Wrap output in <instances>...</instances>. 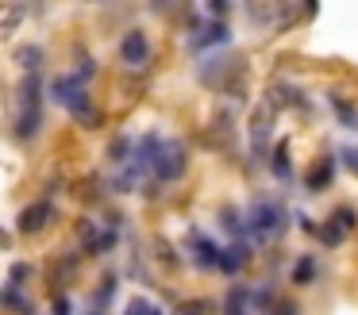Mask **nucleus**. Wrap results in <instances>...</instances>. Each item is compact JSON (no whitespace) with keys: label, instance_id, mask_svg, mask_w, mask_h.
<instances>
[{"label":"nucleus","instance_id":"10","mask_svg":"<svg viewBox=\"0 0 358 315\" xmlns=\"http://www.w3.org/2000/svg\"><path fill=\"white\" fill-rule=\"evenodd\" d=\"M293 281H296V284H312V281H316V261H312V258H296Z\"/></svg>","mask_w":358,"mask_h":315},{"label":"nucleus","instance_id":"17","mask_svg":"<svg viewBox=\"0 0 358 315\" xmlns=\"http://www.w3.org/2000/svg\"><path fill=\"white\" fill-rule=\"evenodd\" d=\"M24 12H27V8H16V4H8V8H4V23H0V31L8 35V31L16 27L20 20H24Z\"/></svg>","mask_w":358,"mask_h":315},{"label":"nucleus","instance_id":"23","mask_svg":"<svg viewBox=\"0 0 358 315\" xmlns=\"http://www.w3.org/2000/svg\"><path fill=\"white\" fill-rule=\"evenodd\" d=\"M89 73H96V61H89V58H81V69H78V77L85 81Z\"/></svg>","mask_w":358,"mask_h":315},{"label":"nucleus","instance_id":"20","mask_svg":"<svg viewBox=\"0 0 358 315\" xmlns=\"http://www.w3.org/2000/svg\"><path fill=\"white\" fill-rule=\"evenodd\" d=\"M339 161L350 169V173H358V146H343V150H339Z\"/></svg>","mask_w":358,"mask_h":315},{"label":"nucleus","instance_id":"6","mask_svg":"<svg viewBox=\"0 0 358 315\" xmlns=\"http://www.w3.org/2000/svg\"><path fill=\"white\" fill-rule=\"evenodd\" d=\"M50 219H55V204H50V200H39V204H31V207H24V212H20L16 227L24 230V235H39Z\"/></svg>","mask_w":358,"mask_h":315},{"label":"nucleus","instance_id":"21","mask_svg":"<svg viewBox=\"0 0 358 315\" xmlns=\"http://www.w3.org/2000/svg\"><path fill=\"white\" fill-rule=\"evenodd\" d=\"M208 307H212V304H204V300H193V304H181L178 315H204Z\"/></svg>","mask_w":358,"mask_h":315},{"label":"nucleus","instance_id":"9","mask_svg":"<svg viewBox=\"0 0 358 315\" xmlns=\"http://www.w3.org/2000/svg\"><path fill=\"white\" fill-rule=\"evenodd\" d=\"M331 173H335V158H331V154H324V158L308 169V189L312 192H324L327 184H331Z\"/></svg>","mask_w":358,"mask_h":315},{"label":"nucleus","instance_id":"12","mask_svg":"<svg viewBox=\"0 0 358 315\" xmlns=\"http://www.w3.org/2000/svg\"><path fill=\"white\" fill-rule=\"evenodd\" d=\"M250 15H255V20H281V23H285L289 15H293V8H285V4H270V8H250Z\"/></svg>","mask_w":358,"mask_h":315},{"label":"nucleus","instance_id":"11","mask_svg":"<svg viewBox=\"0 0 358 315\" xmlns=\"http://www.w3.org/2000/svg\"><path fill=\"white\" fill-rule=\"evenodd\" d=\"M270 166H273V173H278V177H289V142H285V138H281V142L273 146Z\"/></svg>","mask_w":358,"mask_h":315},{"label":"nucleus","instance_id":"4","mask_svg":"<svg viewBox=\"0 0 358 315\" xmlns=\"http://www.w3.org/2000/svg\"><path fill=\"white\" fill-rule=\"evenodd\" d=\"M189 254H193V261L201 269H220V261H224V246H216L212 238H204L201 230L189 235Z\"/></svg>","mask_w":358,"mask_h":315},{"label":"nucleus","instance_id":"15","mask_svg":"<svg viewBox=\"0 0 358 315\" xmlns=\"http://www.w3.org/2000/svg\"><path fill=\"white\" fill-rule=\"evenodd\" d=\"M27 277H31V265H27V261H16V265L8 269V284H12V288H20Z\"/></svg>","mask_w":358,"mask_h":315},{"label":"nucleus","instance_id":"16","mask_svg":"<svg viewBox=\"0 0 358 315\" xmlns=\"http://www.w3.org/2000/svg\"><path fill=\"white\" fill-rule=\"evenodd\" d=\"M343 235H347V230H343V227H339V223H335V219L327 223L324 230H320V238H324V246H339V242H343Z\"/></svg>","mask_w":358,"mask_h":315},{"label":"nucleus","instance_id":"24","mask_svg":"<svg viewBox=\"0 0 358 315\" xmlns=\"http://www.w3.org/2000/svg\"><path fill=\"white\" fill-rule=\"evenodd\" d=\"M55 315H70V300H66V296L55 300Z\"/></svg>","mask_w":358,"mask_h":315},{"label":"nucleus","instance_id":"19","mask_svg":"<svg viewBox=\"0 0 358 315\" xmlns=\"http://www.w3.org/2000/svg\"><path fill=\"white\" fill-rule=\"evenodd\" d=\"M331 219L339 223L343 230H350V227H355V207H335V212H331Z\"/></svg>","mask_w":358,"mask_h":315},{"label":"nucleus","instance_id":"5","mask_svg":"<svg viewBox=\"0 0 358 315\" xmlns=\"http://www.w3.org/2000/svg\"><path fill=\"white\" fill-rule=\"evenodd\" d=\"M120 58H124V66H131V69H143L150 61V43H147V35L143 31H127L124 35V43H120Z\"/></svg>","mask_w":358,"mask_h":315},{"label":"nucleus","instance_id":"3","mask_svg":"<svg viewBox=\"0 0 358 315\" xmlns=\"http://www.w3.org/2000/svg\"><path fill=\"white\" fill-rule=\"evenodd\" d=\"M55 100L66 108V112L78 115L81 127H101V112H96L93 104H89V92H85V81H81L78 73H66V77H55Z\"/></svg>","mask_w":358,"mask_h":315},{"label":"nucleus","instance_id":"8","mask_svg":"<svg viewBox=\"0 0 358 315\" xmlns=\"http://www.w3.org/2000/svg\"><path fill=\"white\" fill-rule=\"evenodd\" d=\"M227 38H231V31H227V23H208V27H201L189 43L196 46V50H204V46H224Z\"/></svg>","mask_w":358,"mask_h":315},{"label":"nucleus","instance_id":"13","mask_svg":"<svg viewBox=\"0 0 358 315\" xmlns=\"http://www.w3.org/2000/svg\"><path fill=\"white\" fill-rule=\"evenodd\" d=\"M16 58H20V66H24V69H31V73H35L39 61H43V50H39V46H20Z\"/></svg>","mask_w":358,"mask_h":315},{"label":"nucleus","instance_id":"7","mask_svg":"<svg viewBox=\"0 0 358 315\" xmlns=\"http://www.w3.org/2000/svg\"><path fill=\"white\" fill-rule=\"evenodd\" d=\"M185 161H189L185 146H181V142H166L162 161H158V173L155 177H162V181H178V177L185 173Z\"/></svg>","mask_w":358,"mask_h":315},{"label":"nucleus","instance_id":"22","mask_svg":"<svg viewBox=\"0 0 358 315\" xmlns=\"http://www.w3.org/2000/svg\"><path fill=\"white\" fill-rule=\"evenodd\" d=\"M273 315H296V304L293 300H281V304H273Z\"/></svg>","mask_w":358,"mask_h":315},{"label":"nucleus","instance_id":"1","mask_svg":"<svg viewBox=\"0 0 358 315\" xmlns=\"http://www.w3.org/2000/svg\"><path fill=\"white\" fill-rule=\"evenodd\" d=\"M39 123H43V85L35 73H27L16 89V138L27 142V138L39 135Z\"/></svg>","mask_w":358,"mask_h":315},{"label":"nucleus","instance_id":"2","mask_svg":"<svg viewBox=\"0 0 358 315\" xmlns=\"http://www.w3.org/2000/svg\"><path fill=\"white\" fill-rule=\"evenodd\" d=\"M243 219H247V242H270V238H281V230L289 223V212H285V204L262 196L247 207Z\"/></svg>","mask_w":358,"mask_h":315},{"label":"nucleus","instance_id":"14","mask_svg":"<svg viewBox=\"0 0 358 315\" xmlns=\"http://www.w3.org/2000/svg\"><path fill=\"white\" fill-rule=\"evenodd\" d=\"M331 104H335V112L343 115V127H355L358 131V112H355V108H350L347 100H339V96H331Z\"/></svg>","mask_w":358,"mask_h":315},{"label":"nucleus","instance_id":"18","mask_svg":"<svg viewBox=\"0 0 358 315\" xmlns=\"http://www.w3.org/2000/svg\"><path fill=\"white\" fill-rule=\"evenodd\" d=\"M124 315H162L158 307H150L147 300H131V304L124 307Z\"/></svg>","mask_w":358,"mask_h":315}]
</instances>
